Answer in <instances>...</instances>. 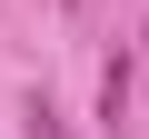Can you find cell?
<instances>
[{
    "instance_id": "obj_1",
    "label": "cell",
    "mask_w": 149,
    "mask_h": 139,
    "mask_svg": "<svg viewBox=\"0 0 149 139\" xmlns=\"http://www.w3.org/2000/svg\"><path fill=\"white\" fill-rule=\"evenodd\" d=\"M129 99H139V60H129V50H109V70H100V119L119 129V119H129Z\"/></svg>"
},
{
    "instance_id": "obj_2",
    "label": "cell",
    "mask_w": 149,
    "mask_h": 139,
    "mask_svg": "<svg viewBox=\"0 0 149 139\" xmlns=\"http://www.w3.org/2000/svg\"><path fill=\"white\" fill-rule=\"evenodd\" d=\"M30 139H80V129H70V119H60L50 99H30Z\"/></svg>"
},
{
    "instance_id": "obj_3",
    "label": "cell",
    "mask_w": 149,
    "mask_h": 139,
    "mask_svg": "<svg viewBox=\"0 0 149 139\" xmlns=\"http://www.w3.org/2000/svg\"><path fill=\"white\" fill-rule=\"evenodd\" d=\"M139 70H149V20H139Z\"/></svg>"
}]
</instances>
